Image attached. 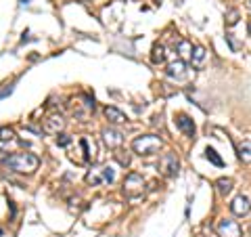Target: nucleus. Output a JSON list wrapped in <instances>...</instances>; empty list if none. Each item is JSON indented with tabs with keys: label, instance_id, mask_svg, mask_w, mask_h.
I'll use <instances>...</instances> for the list:
<instances>
[{
	"label": "nucleus",
	"instance_id": "obj_1",
	"mask_svg": "<svg viewBox=\"0 0 251 237\" xmlns=\"http://www.w3.org/2000/svg\"><path fill=\"white\" fill-rule=\"evenodd\" d=\"M4 166L13 172H19V175H31L38 170L40 160L34 153H11L4 157Z\"/></svg>",
	"mask_w": 251,
	"mask_h": 237
},
{
	"label": "nucleus",
	"instance_id": "obj_2",
	"mask_svg": "<svg viewBox=\"0 0 251 237\" xmlns=\"http://www.w3.org/2000/svg\"><path fill=\"white\" fill-rule=\"evenodd\" d=\"M161 139L155 137V134H143V137H136L132 141V149L134 153L143 155V157H149V155H155L157 151L161 149Z\"/></svg>",
	"mask_w": 251,
	"mask_h": 237
},
{
	"label": "nucleus",
	"instance_id": "obj_3",
	"mask_svg": "<svg viewBox=\"0 0 251 237\" xmlns=\"http://www.w3.org/2000/svg\"><path fill=\"white\" fill-rule=\"evenodd\" d=\"M143 193H145V178L138 172H130L124 180V195L130 197V200H136Z\"/></svg>",
	"mask_w": 251,
	"mask_h": 237
},
{
	"label": "nucleus",
	"instance_id": "obj_4",
	"mask_svg": "<svg viewBox=\"0 0 251 237\" xmlns=\"http://www.w3.org/2000/svg\"><path fill=\"white\" fill-rule=\"evenodd\" d=\"M115 180V170L113 166H103V168H94L86 175V183L97 187V185H103V183H113Z\"/></svg>",
	"mask_w": 251,
	"mask_h": 237
},
{
	"label": "nucleus",
	"instance_id": "obj_5",
	"mask_svg": "<svg viewBox=\"0 0 251 237\" xmlns=\"http://www.w3.org/2000/svg\"><path fill=\"white\" fill-rule=\"evenodd\" d=\"M159 170H161V175L168 177V178L176 177L178 170H180V162H178L176 153H172V151H170V153H163L161 162H159Z\"/></svg>",
	"mask_w": 251,
	"mask_h": 237
},
{
	"label": "nucleus",
	"instance_id": "obj_6",
	"mask_svg": "<svg viewBox=\"0 0 251 237\" xmlns=\"http://www.w3.org/2000/svg\"><path fill=\"white\" fill-rule=\"evenodd\" d=\"M216 229H218L220 237H241L243 235L241 225L237 223V220H230V218H222Z\"/></svg>",
	"mask_w": 251,
	"mask_h": 237
},
{
	"label": "nucleus",
	"instance_id": "obj_7",
	"mask_svg": "<svg viewBox=\"0 0 251 237\" xmlns=\"http://www.w3.org/2000/svg\"><path fill=\"white\" fill-rule=\"evenodd\" d=\"M103 141H105V145L109 147V149H120L122 147V143H124V134L120 132V130H115V128H103Z\"/></svg>",
	"mask_w": 251,
	"mask_h": 237
},
{
	"label": "nucleus",
	"instance_id": "obj_8",
	"mask_svg": "<svg viewBox=\"0 0 251 237\" xmlns=\"http://www.w3.org/2000/svg\"><path fill=\"white\" fill-rule=\"evenodd\" d=\"M230 210H232V214H234V216H247L249 212H251L249 197H245V195H237V197L232 200V204H230Z\"/></svg>",
	"mask_w": 251,
	"mask_h": 237
},
{
	"label": "nucleus",
	"instance_id": "obj_9",
	"mask_svg": "<svg viewBox=\"0 0 251 237\" xmlns=\"http://www.w3.org/2000/svg\"><path fill=\"white\" fill-rule=\"evenodd\" d=\"M44 132L49 134H59L63 128H65V120H63V116H49L44 120Z\"/></svg>",
	"mask_w": 251,
	"mask_h": 237
},
{
	"label": "nucleus",
	"instance_id": "obj_10",
	"mask_svg": "<svg viewBox=\"0 0 251 237\" xmlns=\"http://www.w3.org/2000/svg\"><path fill=\"white\" fill-rule=\"evenodd\" d=\"M176 126L186 134V137H195V122L191 120V116L178 114L176 116Z\"/></svg>",
	"mask_w": 251,
	"mask_h": 237
},
{
	"label": "nucleus",
	"instance_id": "obj_11",
	"mask_svg": "<svg viewBox=\"0 0 251 237\" xmlns=\"http://www.w3.org/2000/svg\"><path fill=\"white\" fill-rule=\"evenodd\" d=\"M105 118L111 124H126L128 122V118H126V114L124 112H120L117 107H113V105H107L105 107Z\"/></svg>",
	"mask_w": 251,
	"mask_h": 237
},
{
	"label": "nucleus",
	"instance_id": "obj_12",
	"mask_svg": "<svg viewBox=\"0 0 251 237\" xmlns=\"http://www.w3.org/2000/svg\"><path fill=\"white\" fill-rule=\"evenodd\" d=\"M176 51H178V59H182L184 63L191 61V57H193V44L188 40H178Z\"/></svg>",
	"mask_w": 251,
	"mask_h": 237
},
{
	"label": "nucleus",
	"instance_id": "obj_13",
	"mask_svg": "<svg viewBox=\"0 0 251 237\" xmlns=\"http://www.w3.org/2000/svg\"><path fill=\"white\" fill-rule=\"evenodd\" d=\"M184 69H186V63H184L182 59L176 57V59L168 65V76H170V78H182V76H184Z\"/></svg>",
	"mask_w": 251,
	"mask_h": 237
},
{
	"label": "nucleus",
	"instance_id": "obj_14",
	"mask_svg": "<svg viewBox=\"0 0 251 237\" xmlns=\"http://www.w3.org/2000/svg\"><path fill=\"white\" fill-rule=\"evenodd\" d=\"M216 187H218L220 195H228V193L232 191L234 183H232V178H218V180H216Z\"/></svg>",
	"mask_w": 251,
	"mask_h": 237
},
{
	"label": "nucleus",
	"instance_id": "obj_15",
	"mask_svg": "<svg viewBox=\"0 0 251 237\" xmlns=\"http://www.w3.org/2000/svg\"><path fill=\"white\" fill-rule=\"evenodd\" d=\"M203 61H205V49H203V46H195L191 63H193L195 67H199V65H203Z\"/></svg>",
	"mask_w": 251,
	"mask_h": 237
},
{
	"label": "nucleus",
	"instance_id": "obj_16",
	"mask_svg": "<svg viewBox=\"0 0 251 237\" xmlns=\"http://www.w3.org/2000/svg\"><path fill=\"white\" fill-rule=\"evenodd\" d=\"M151 61L155 63V65H159V63H163V61H166V49H163L161 44H155V46H153Z\"/></svg>",
	"mask_w": 251,
	"mask_h": 237
},
{
	"label": "nucleus",
	"instance_id": "obj_17",
	"mask_svg": "<svg viewBox=\"0 0 251 237\" xmlns=\"http://www.w3.org/2000/svg\"><path fill=\"white\" fill-rule=\"evenodd\" d=\"M239 157H241V160L245 162V164H251V143H249V141L239 147Z\"/></svg>",
	"mask_w": 251,
	"mask_h": 237
},
{
	"label": "nucleus",
	"instance_id": "obj_18",
	"mask_svg": "<svg viewBox=\"0 0 251 237\" xmlns=\"http://www.w3.org/2000/svg\"><path fill=\"white\" fill-rule=\"evenodd\" d=\"M0 141H2V143H11V141H15V130L9 128V126H2V128H0Z\"/></svg>",
	"mask_w": 251,
	"mask_h": 237
},
{
	"label": "nucleus",
	"instance_id": "obj_19",
	"mask_svg": "<svg viewBox=\"0 0 251 237\" xmlns=\"http://www.w3.org/2000/svg\"><path fill=\"white\" fill-rule=\"evenodd\" d=\"M205 157L211 162V164H216V166H224V162H222V157H220L218 153H216V149L214 147H207L205 149Z\"/></svg>",
	"mask_w": 251,
	"mask_h": 237
},
{
	"label": "nucleus",
	"instance_id": "obj_20",
	"mask_svg": "<svg viewBox=\"0 0 251 237\" xmlns=\"http://www.w3.org/2000/svg\"><path fill=\"white\" fill-rule=\"evenodd\" d=\"M237 21H239V11H228L226 13V26L232 28V26H237Z\"/></svg>",
	"mask_w": 251,
	"mask_h": 237
},
{
	"label": "nucleus",
	"instance_id": "obj_21",
	"mask_svg": "<svg viewBox=\"0 0 251 237\" xmlns=\"http://www.w3.org/2000/svg\"><path fill=\"white\" fill-rule=\"evenodd\" d=\"M115 160L120 162L122 166H130V155L126 153V151H120V149H117V151H115Z\"/></svg>",
	"mask_w": 251,
	"mask_h": 237
},
{
	"label": "nucleus",
	"instance_id": "obj_22",
	"mask_svg": "<svg viewBox=\"0 0 251 237\" xmlns=\"http://www.w3.org/2000/svg\"><path fill=\"white\" fill-rule=\"evenodd\" d=\"M69 143H72V137H69V134H59L57 137V145L59 147H67Z\"/></svg>",
	"mask_w": 251,
	"mask_h": 237
},
{
	"label": "nucleus",
	"instance_id": "obj_23",
	"mask_svg": "<svg viewBox=\"0 0 251 237\" xmlns=\"http://www.w3.org/2000/svg\"><path fill=\"white\" fill-rule=\"evenodd\" d=\"M19 4H21V6H25V4H29V0H21Z\"/></svg>",
	"mask_w": 251,
	"mask_h": 237
},
{
	"label": "nucleus",
	"instance_id": "obj_24",
	"mask_svg": "<svg viewBox=\"0 0 251 237\" xmlns=\"http://www.w3.org/2000/svg\"><path fill=\"white\" fill-rule=\"evenodd\" d=\"M247 31H249V36H251V21L247 23Z\"/></svg>",
	"mask_w": 251,
	"mask_h": 237
},
{
	"label": "nucleus",
	"instance_id": "obj_25",
	"mask_svg": "<svg viewBox=\"0 0 251 237\" xmlns=\"http://www.w3.org/2000/svg\"><path fill=\"white\" fill-rule=\"evenodd\" d=\"M249 6H251V0H249Z\"/></svg>",
	"mask_w": 251,
	"mask_h": 237
}]
</instances>
